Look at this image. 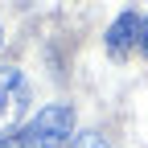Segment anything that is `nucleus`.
<instances>
[{"label":"nucleus","instance_id":"obj_1","mask_svg":"<svg viewBox=\"0 0 148 148\" xmlns=\"http://www.w3.org/2000/svg\"><path fill=\"white\" fill-rule=\"evenodd\" d=\"M25 148H66L74 140V111L66 103H49L29 119V127L21 132Z\"/></svg>","mask_w":148,"mask_h":148},{"label":"nucleus","instance_id":"obj_6","mask_svg":"<svg viewBox=\"0 0 148 148\" xmlns=\"http://www.w3.org/2000/svg\"><path fill=\"white\" fill-rule=\"evenodd\" d=\"M140 49L148 53V21H144V29H140Z\"/></svg>","mask_w":148,"mask_h":148},{"label":"nucleus","instance_id":"obj_2","mask_svg":"<svg viewBox=\"0 0 148 148\" xmlns=\"http://www.w3.org/2000/svg\"><path fill=\"white\" fill-rule=\"evenodd\" d=\"M25 111H29V82H25L21 70L4 66L0 70V136L12 132Z\"/></svg>","mask_w":148,"mask_h":148},{"label":"nucleus","instance_id":"obj_5","mask_svg":"<svg viewBox=\"0 0 148 148\" xmlns=\"http://www.w3.org/2000/svg\"><path fill=\"white\" fill-rule=\"evenodd\" d=\"M0 148H25L21 136H0Z\"/></svg>","mask_w":148,"mask_h":148},{"label":"nucleus","instance_id":"obj_3","mask_svg":"<svg viewBox=\"0 0 148 148\" xmlns=\"http://www.w3.org/2000/svg\"><path fill=\"white\" fill-rule=\"evenodd\" d=\"M140 29H144V21H140V16H136V12H123L119 21L107 29V53L123 58V53H127V49L140 41Z\"/></svg>","mask_w":148,"mask_h":148},{"label":"nucleus","instance_id":"obj_4","mask_svg":"<svg viewBox=\"0 0 148 148\" xmlns=\"http://www.w3.org/2000/svg\"><path fill=\"white\" fill-rule=\"evenodd\" d=\"M70 148H107V144H103V136H95V132H82V136L70 140Z\"/></svg>","mask_w":148,"mask_h":148},{"label":"nucleus","instance_id":"obj_7","mask_svg":"<svg viewBox=\"0 0 148 148\" xmlns=\"http://www.w3.org/2000/svg\"><path fill=\"white\" fill-rule=\"evenodd\" d=\"M0 41H4V37H0Z\"/></svg>","mask_w":148,"mask_h":148}]
</instances>
